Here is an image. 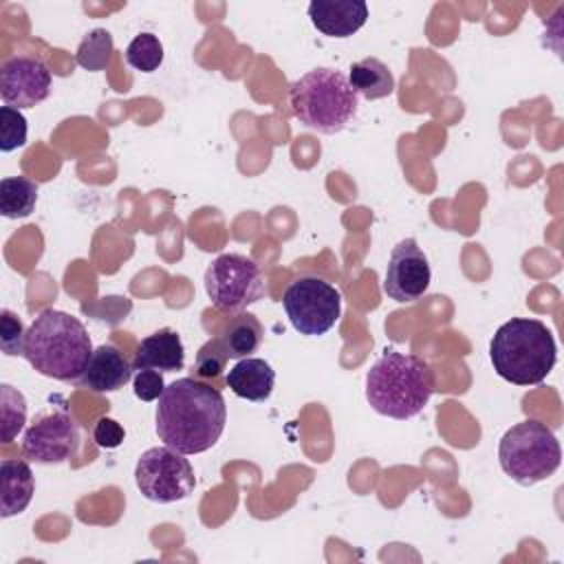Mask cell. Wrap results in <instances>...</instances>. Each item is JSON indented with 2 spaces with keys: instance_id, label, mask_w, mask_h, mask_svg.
Segmentation results:
<instances>
[{
  "instance_id": "9a60e30c",
  "label": "cell",
  "mask_w": 564,
  "mask_h": 564,
  "mask_svg": "<svg viewBox=\"0 0 564 564\" xmlns=\"http://www.w3.org/2000/svg\"><path fill=\"white\" fill-rule=\"evenodd\" d=\"M185 366V346L181 341V335L172 328H161L145 339H141L132 368L143 370H161V372H174Z\"/></svg>"
},
{
  "instance_id": "484cf974",
  "label": "cell",
  "mask_w": 564,
  "mask_h": 564,
  "mask_svg": "<svg viewBox=\"0 0 564 564\" xmlns=\"http://www.w3.org/2000/svg\"><path fill=\"white\" fill-rule=\"evenodd\" d=\"M227 350L218 339H209L207 344L200 346L198 355H196V361H194V372L200 375V377H218L223 370H225V364H227Z\"/></svg>"
},
{
  "instance_id": "d4e9b609",
  "label": "cell",
  "mask_w": 564,
  "mask_h": 564,
  "mask_svg": "<svg viewBox=\"0 0 564 564\" xmlns=\"http://www.w3.org/2000/svg\"><path fill=\"white\" fill-rule=\"evenodd\" d=\"M24 324L22 319L11 313V311H2V317H0V348L4 355L9 357H18L24 352Z\"/></svg>"
},
{
  "instance_id": "4fadbf2b",
  "label": "cell",
  "mask_w": 564,
  "mask_h": 564,
  "mask_svg": "<svg viewBox=\"0 0 564 564\" xmlns=\"http://www.w3.org/2000/svg\"><path fill=\"white\" fill-rule=\"evenodd\" d=\"M132 364L112 344H101L93 350L82 377L75 381L93 392H115L132 379Z\"/></svg>"
},
{
  "instance_id": "5b68a950",
  "label": "cell",
  "mask_w": 564,
  "mask_h": 564,
  "mask_svg": "<svg viewBox=\"0 0 564 564\" xmlns=\"http://www.w3.org/2000/svg\"><path fill=\"white\" fill-rule=\"evenodd\" d=\"M289 106L306 128L319 134H337L357 115L359 95L341 70L313 68L291 84Z\"/></svg>"
},
{
  "instance_id": "ac0fdd59",
  "label": "cell",
  "mask_w": 564,
  "mask_h": 564,
  "mask_svg": "<svg viewBox=\"0 0 564 564\" xmlns=\"http://www.w3.org/2000/svg\"><path fill=\"white\" fill-rule=\"evenodd\" d=\"M348 82L352 90L366 99H383L394 93V77L390 68L377 57H364L350 66Z\"/></svg>"
},
{
  "instance_id": "7a4b0ae2",
  "label": "cell",
  "mask_w": 564,
  "mask_h": 564,
  "mask_svg": "<svg viewBox=\"0 0 564 564\" xmlns=\"http://www.w3.org/2000/svg\"><path fill=\"white\" fill-rule=\"evenodd\" d=\"M93 355V344L84 324L70 313L44 308L24 335L22 357L44 377L77 381Z\"/></svg>"
},
{
  "instance_id": "30bf717a",
  "label": "cell",
  "mask_w": 564,
  "mask_h": 564,
  "mask_svg": "<svg viewBox=\"0 0 564 564\" xmlns=\"http://www.w3.org/2000/svg\"><path fill=\"white\" fill-rule=\"evenodd\" d=\"M79 447V425L66 410L35 419L22 436V454L31 463L55 465L73 458Z\"/></svg>"
},
{
  "instance_id": "ba28073f",
  "label": "cell",
  "mask_w": 564,
  "mask_h": 564,
  "mask_svg": "<svg viewBox=\"0 0 564 564\" xmlns=\"http://www.w3.org/2000/svg\"><path fill=\"white\" fill-rule=\"evenodd\" d=\"M282 306L300 335L319 337L337 324L341 295L328 280L319 275H302L286 286Z\"/></svg>"
},
{
  "instance_id": "8fae6325",
  "label": "cell",
  "mask_w": 564,
  "mask_h": 564,
  "mask_svg": "<svg viewBox=\"0 0 564 564\" xmlns=\"http://www.w3.org/2000/svg\"><path fill=\"white\" fill-rule=\"evenodd\" d=\"M430 280L432 269L427 256L414 238H403L390 253L383 278V293L399 304L416 302L427 291Z\"/></svg>"
},
{
  "instance_id": "7c38bea8",
  "label": "cell",
  "mask_w": 564,
  "mask_h": 564,
  "mask_svg": "<svg viewBox=\"0 0 564 564\" xmlns=\"http://www.w3.org/2000/svg\"><path fill=\"white\" fill-rule=\"evenodd\" d=\"M51 93V70L40 57L15 55L0 68V97L13 108H35Z\"/></svg>"
},
{
  "instance_id": "44dd1931",
  "label": "cell",
  "mask_w": 564,
  "mask_h": 564,
  "mask_svg": "<svg viewBox=\"0 0 564 564\" xmlns=\"http://www.w3.org/2000/svg\"><path fill=\"white\" fill-rule=\"evenodd\" d=\"M112 35L106 29H93L77 46L75 59L86 70H104L112 59Z\"/></svg>"
},
{
  "instance_id": "52a82bcc",
  "label": "cell",
  "mask_w": 564,
  "mask_h": 564,
  "mask_svg": "<svg viewBox=\"0 0 564 564\" xmlns=\"http://www.w3.org/2000/svg\"><path fill=\"white\" fill-rule=\"evenodd\" d=\"M205 291L225 313H240L267 295L260 267L242 253H223L205 271Z\"/></svg>"
},
{
  "instance_id": "e0dca14e",
  "label": "cell",
  "mask_w": 564,
  "mask_h": 564,
  "mask_svg": "<svg viewBox=\"0 0 564 564\" xmlns=\"http://www.w3.org/2000/svg\"><path fill=\"white\" fill-rule=\"evenodd\" d=\"M35 491L33 471L22 458H4L0 463V516L22 513Z\"/></svg>"
},
{
  "instance_id": "83f0119b",
  "label": "cell",
  "mask_w": 564,
  "mask_h": 564,
  "mask_svg": "<svg viewBox=\"0 0 564 564\" xmlns=\"http://www.w3.org/2000/svg\"><path fill=\"white\" fill-rule=\"evenodd\" d=\"M126 438V430L119 425V421L110 416H101L93 427V441L104 449H117Z\"/></svg>"
},
{
  "instance_id": "277c9868",
  "label": "cell",
  "mask_w": 564,
  "mask_h": 564,
  "mask_svg": "<svg viewBox=\"0 0 564 564\" xmlns=\"http://www.w3.org/2000/svg\"><path fill=\"white\" fill-rule=\"evenodd\" d=\"M491 366L498 377L516 386L542 383L557 361L553 333L533 317H511L491 337Z\"/></svg>"
},
{
  "instance_id": "cb8c5ba5",
  "label": "cell",
  "mask_w": 564,
  "mask_h": 564,
  "mask_svg": "<svg viewBox=\"0 0 564 564\" xmlns=\"http://www.w3.org/2000/svg\"><path fill=\"white\" fill-rule=\"evenodd\" d=\"M26 143V117L13 106H0V150L13 152Z\"/></svg>"
},
{
  "instance_id": "5bb4252c",
  "label": "cell",
  "mask_w": 564,
  "mask_h": 564,
  "mask_svg": "<svg viewBox=\"0 0 564 564\" xmlns=\"http://www.w3.org/2000/svg\"><path fill=\"white\" fill-rule=\"evenodd\" d=\"M308 18L328 37H350L366 24L368 4L364 0H313Z\"/></svg>"
},
{
  "instance_id": "8992f818",
  "label": "cell",
  "mask_w": 564,
  "mask_h": 564,
  "mask_svg": "<svg viewBox=\"0 0 564 564\" xmlns=\"http://www.w3.org/2000/svg\"><path fill=\"white\" fill-rule=\"evenodd\" d=\"M498 460L511 480L531 487L555 474L562 460V449L551 427L535 419H527L502 434Z\"/></svg>"
},
{
  "instance_id": "603a6c76",
  "label": "cell",
  "mask_w": 564,
  "mask_h": 564,
  "mask_svg": "<svg viewBox=\"0 0 564 564\" xmlns=\"http://www.w3.org/2000/svg\"><path fill=\"white\" fill-rule=\"evenodd\" d=\"M126 62L141 73H152L163 62V44L154 33H139L126 46Z\"/></svg>"
},
{
  "instance_id": "d6986e66",
  "label": "cell",
  "mask_w": 564,
  "mask_h": 564,
  "mask_svg": "<svg viewBox=\"0 0 564 564\" xmlns=\"http://www.w3.org/2000/svg\"><path fill=\"white\" fill-rule=\"evenodd\" d=\"M262 337H264V328L258 322V317L251 313H238L223 328L220 341L229 359H245L260 348Z\"/></svg>"
},
{
  "instance_id": "6da1fadb",
  "label": "cell",
  "mask_w": 564,
  "mask_h": 564,
  "mask_svg": "<svg viewBox=\"0 0 564 564\" xmlns=\"http://www.w3.org/2000/svg\"><path fill=\"white\" fill-rule=\"evenodd\" d=\"M154 419L163 445L185 456L200 454L218 443L227 423V405L216 388L183 377L165 386Z\"/></svg>"
},
{
  "instance_id": "9c48e42d",
  "label": "cell",
  "mask_w": 564,
  "mask_h": 564,
  "mask_svg": "<svg viewBox=\"0 0 564 564\" xmlns=\"http://www.w3.org/2000/svg\"><path fill=\"white\" fill-rule=\"evenodd\" d=\"M134 480L143 498L159 505L178 502L196 487V476L185 454L167 445L150 447L139 456Z\"/></svg>"
},
{
  "instance_id": "3957f363",
  "label": "cell",
  "mask_w": 564,
  "mask_h": 564,
  "mask_svg": "<svg viewBox=\"0 0 564 564\" xmlns=\"http://www.w3.org/2000/svg\"><path fill=\"white\" fill-rule=\"evenodd\" d=\"M434 390L432 368L410 352L386 350L366 372V401L377 414L397 421L416 416Z\"/></svg>"
},
{
  "instance_id": "7402d4cb",
  "label": "cell",
  "mask_w": 564,
  "mask_h": 564,
  "mask_svg": "<svg viewBox=\"0 0 564 564\" xmlns=\"http://www.w3.org/2000/svg\"><path fill=\"white\" fill-rule=\"evenodd\" d=\"M0 421H2V443L13 441L26 423V401L24 394L13 386H0Z\"/></svg>"
},
{
  "instance_id": "ffe728a7",
  "label": "cell",
  "mask_w": 564,
  "mask_h": 564,
  "mask_svg": "<svg viewBox=\"0 0 564 564\" xmlns=\"http://www.w3.org/2000/svg\"><path fill=\"white\" fill-rule=\"evenodd\" d=\"M37 185L26 176H7L0 181V214L4 218H24L35 209Z\"/></svg>"
},
{
  "instance_id": "2e32d148",
  "label": "cell",
  "mask_w": 564,
  "mask_h": 564,
  "mask_svg": "<svg viewBox=\"0 0 564 564\" xmlns=\"http://www.w3.org/2000/svg\"><path fill=\"white\" fill-rule=\"evenodd\" d=\"M229 390L247 401H267L275 386V370L269 361L258 357L238 359L227 372Z\"/></svg>"
},
{
  "instance_id": "4316f807",
  "label": "cell",
  "mask_w": 564,
  "mask_h": 564,
  "mask_svg": "<svg viewBox=\"0 0 564 564\" xmlns=\"http://www.w3.org/2000/svg\"><path fill=\"white\" fill-rule=\"evenodd\" d=\"M165 390L163 375L152 368L134 370V397L141 401H156Z\"/></svg>"
}]
</instances>
